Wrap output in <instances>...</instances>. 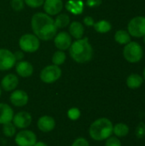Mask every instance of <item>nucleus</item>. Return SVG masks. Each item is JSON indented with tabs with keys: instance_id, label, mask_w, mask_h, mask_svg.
Listing matches in <instances>:
<instances>
[{
	"instance_id": "obj_1",
	"label": "nucleus",
	"mask_w": 145,
	"mask_h": 146,
	"mask_svg": "<svg viewBox=\"0 0 145 146\" xmlns=\"http://www.w3.org/2000/svg\"><path fill=\"white\" fill-rule=\"evenodd\" d=\"M31 26L33 34L44 41L52 39L57 32L54 20L46 13L38 12L33 15L31 20Z\"/></svg>"
},
{
	"instance_id": "obj_2",
	"label": "nucleus",
	"mask_w": 145,
	"mask_h": 146,
	"mask_svg": "<svg viewBox=\"0 0 145 146\" xmlns=\"http://www.w3.org/2000/svg\"><path fill=\"white\" fill-rule=\"evenodd\" d=\"M69 54L72 59L78 63L90 62L93 56V49L88 38H82L73 42L69 48Z\"/></svg>"
},
{
	"instance_id": "obj_3",
	"label": "nucleus",
	"mask_w": 145,
	"mask_h": 146,
	"mask_svg": "<svg viewBox=\"0 0 145 146\" xmlns=\"http://www.w3.org/2000/svg\"><path fill=\"white\" fill-rule=\"evenodd\" d=\"M113 123L106 117L94 121L89 127V135L95 141H103L113 134Z\"/></svg>"
},
{
	"instance_id": "obj_4",
	"label": "nucleus",
	"mask_w": 145,
	"mask_h": 146,
	"mask_svg": "<svg viewBox=\"0 0 145 146\" xmlns=\"http://www.w3.org/2000/svg\"><path fill=\"white\" fill-rule=\"evenodd\" d=\"M144 50L140 44L138 42L131 41L125 45L123 50L124 58L130 63H137L142 58Z\"/></svg>"
},
{
	"instance_id": "obj_5",
	"label": "nucleus",
	"mask_w": 145,
	"mask_h": 146,
	"mask_svg": "<svg viewBox=\"0 0 145 146\" xmlns=\"http://www.w3.org/2000/svg\"><path fill=\"white\" fill-rule=\"evenodd\" d=\"M19 46L24 52L32 53L40 47V39L32 33H26L19 39Z\"/></svg>"
},
{
	"instance_id": "obj_6",
	"label": "nucleus",
	"mask_w": 145,
	"mask_h": 146,
	"mask_svg": "<svg viewBox=\"0 0 145 146\" xmlns=\"http://www.w3.org/2000/svg\"><path fill=\"white\" fill-rule=\"evenodd\" d=\"M62 76V69L56 65H48L44 67L39 74V78L42 82L45 84H52L57 81Z\"/></svg>"
},
{
	"instance_id": "obj_7",
	"label": "nucleus",
	"mask_w": 145,
	"mask_h": 146,
	"mask_svg": "<svg viewBox=\"0 0 145 146\" xmlns=\"http://www.w3.org/2000/svg\"><path fill=\"white\" fill-rule=\"evenodd\" d=\"M127 32L134 38H142L145 35V17L136 16L127 25Z\"/></svg>"
},
{
	"instance_id": "obj_8",
	"label": "nucleus",
	"mask_w": 145,
	"mask_h": 146,
	"mask_svg": "<svg viewBox=\"0 0 145 146\" xmlns=\"http://www.w3.org/2000/svg\"><path fill=\"white\" fill-rule=\"evenodd\" d=\"M37 142V135L31 130L23 129L15 135V143L17 146H33Z\"/></svg>"
},
{
	"instance_id": "obj_9",
	"label": "nucleus",
	"mask_w": 145,
	"mask_h": 146,
	"mask_svg": "<svg viewBox=\"0 0 145 146\" xmlns=\"http://www.w3.org/2000/svg\"><path fill=\"white\" fill-rule=\"evenodd\" d=\"M32 117L29 112L26 111H19L14 115L12 123L15 127L20 130L26 129L32 124Z\"/></svg>"
},
{
	"instance_id": "obj_10",
	"label": "nucleus",
	"mask_w": 145,
	"mask_h": 146,
	"mask_svg": "<svg viewBox=\"0 0 145 146\" xmlns=\"http://www.w3.org/2000/svg\"><path fill=\"white\" fill-rule=\"evenodd\" d=\"M16 60L13 52L7 49H0V71H7L15 67Z\"/></svg>"
},
{
	"instance_id": "obj_11",
	"label": "nucleus",
	"mask_w": 145,
	"mask_h": 146,
	"mask_svg": "<svg viewBox=\"0 0 145 146\" xmlns=\"http://www.w3.org/2000/svg\"><path fill=\"white\" fill-rule=\"evenodd\" d=\"M9 101L13 106L18 108L24 107L28 104L29 97L23 90H14L9 96Z\"/></svg>"
},
{
	"instance_id": "obj_12",
	"label": "nucleus",
	"mask_w": 145,
	"mask_h": 146,
	"mask_svg": "<svg viewBox=\"0 0 145 146\" xmlns=\"http://www.w3.org/2000/svg\"><path fill=\"white\" fill-rule=\"evenodd\" d=\"M54 44L59 50H66L72 44V37L67 32H60L54 37Z\"/></svg>"
},
{
	"instance_id": "obj_13",
	"label": "nucleus",
	"mask_w": 145,
	"mask_h": 146,
	"mask_svg": "<svg viewBox=\"0 0 145 146\" xmlns=\"http://www.w3.org/2000/svg\"><path fill=\"white\" fill-rule=\"evenodd\" d=\"M37 127L42 133H50L56 127V120L50 115H42L37 121Z\"/></svg>"
},
{
	"instance_id": "obj_14",
	"label": "nucleus",
	"mask_w": 145,
	"mask_h": 146,
	"mask_svg": "<svg viewBox=\"0 0 145 146\" xmlns=\"http://www.w3.org/2000/svg\"><path fill=\"white\" fill-rule=\"evenodd\" d=\"M44 9L49 15H57L64 7L62 0H44Z\"/></svg>"
},
{
	"instance_id": "obj_15",
	"label": "nucleus",
	"mask_w": 145,
	"mask_h": 146,
	"mask_svg": "<svg viewBox=\"0 0 145 146\" xmlns=\"http://www.w3.org/2000/svg\"><path fill=\"white\" fill-rule=\"evenodd\" d=\"M19 84L18 77L14 74H6L1 80V87L5 92H13Z\"/></svg>"
},
{
	"instance_id": "obj_16",
	"label": "nucleus",
	"mask_w": 145,
	"mask_h": 146,
	"mask_svg": "<svg viewBox=\"0 0 145 146\" xmlns=\"http://www.w3.org/2000/svg\"><path fill=\"white\" fill-rule=\"evenodd\" d=\"M15 71L22 78H28L33 74V66L27 61H19L15 63Z\"/></svg>"
},
{
	"instance_id": "obj_17",
	"label": "nucleus",
	"mask_w": 145,
	"mask_h": 146,
	"mask_svg": "<svg viewBox=\"0 0 145 146\" xmlns=\"http://www.w3.org/2000/svg\"><path fill=\"white\" fill-rule=\"evenodd\" d=\"M14 110L5 103H0V125L11 122L14 117Z\"/></svg>"
},
{
	"instance_id": "obj_18",
	"label": "nucleus",
	"mask_w": 145,
	"mask_h": 146,
	"mask_svg": "<svg viewBox=\"0 0 145 146\" xmlns=\"http://www.w3.org/2000/svg\"><path fill=\"white\" fill-rule=\"evenodd\" d=\"M84 2L82 0H68L66 3V9L73 15H79L84 11Z\"/></svg>"
},
{
	"instance_id": "obj_19",
	"label": "nucleus",
	"mask_w": 145,
	"mask_h": 146,
	"mask_svg": "<svg viewBox=\"0 0 145 146\" xmlns=\"http://www.w3.org/2000/svg\"><path fill=\"white\" fill-rule=\"evenodd\" d=\"M85 33L84 26L79 21H73L69 24V34L75 39H80L83 38Z\"/></svg>"
},
{
	"instance_id": "obj_20",
	"label": "nucleus",
	"mask_w": 145,
	"mask_h": 146,
	"mask_svg": "<svg viewBox=\"0 0 145 146\" xmlns=\"http://www.w3.org/2000/svg\"><path fill=\"white\" fill-rule=\"evenodd\" d=\"M144 82V78L138 74H132L126 79V86L130 89H138L139 88Z\"/></svg>"
},
{
	"instance_id": "obj_21",
	"label": "nucleus",
	"mask_w": 145,
	"mask_h": 146,
	"mask_svg": "<svg viewBox=\"0 0 145 146\" xmlns=\"http://www.w3.org/2000/svg\"><path fill=\"white\" fill-rule=\"evenodd\" d=\"M131 35L129 34V33L126 30H118L115 34V40L116 41V43L120 44H127L129 42H131Z\"/></svg>"
},
{
	"instance_id": "obj_22",
	"label": "nucleus",
	"mask_w": 145,
	"mask_h": 146,
	"mask_svg": "<svg viewBox=\"0 0 145 146\" xmlns=\"http://www.w3.org/2000/svg\"><path fill=\"white\" fill-rule=\"evenodd\" d=\"M93 27L95 31H97L99 33H106L111 30L112 25L107 20H100L97 22H95V24L93 25Z\"/></svg>"
},
{
	"instance_id": "obj_23",
	"label": "nucleus",
	"mask_w": 145,
	"mask_h": 146,
	"mask_svg": "<svg viewBox=\"0 0 145 146\" xmlns=\"http://www.w3.org/2000/svg\"><path fill=\"white\" fill-rule=\"evenodd\" d=\"M113 133L117 138L126 137L129 133V127L125 123H117L113 127Z\"/></svg>"
},
{
	"instance_id": "obj_24",
	"label": "nucleus",
	"mask_w": 145,
	"mask_h": 146,
	"mask_svg": "<svg viewBox=\"0 0 145 146\" xmlns=\"http://www.w3.org/2000/svg\"><path fill=\"white\" fill-rule=\"evenodd\" d=\"M56 27L58 28H64L67 27L70 24V17L67 14H58L54 20Z\"/></svg>"
},
{
	"instance_id": "obj_25",
	"label": "nucleus",
	"mask_w": 145,
	"mask_h": 146,
	"mask_svg": "<svg viewBox=\"0 0 145 146\" xmlns=\"http://www.w3.org/2000/svg\"><path fill=\"white\" fill-rule=\"evenodd\" d=\"M2 131H3V135L7 138H12L16 134V127L12 123V121L6 123V124H3Z\"/></svg>"
},
{
	"instance_id": "obj_26",
	"label": "nucleus",
	"mask_w": 145,
	"mask_h": 146,
	"mask_svg": "<svg viewBox=\"0 0 145 146\" xmlns=\"http://www.w3.org/2000/svg\"><path fill=\"white\" fill-rule=\"evenodd\" d=\"M66 58H67V56L63 50H57L52 56V62L54 65L60 66L65 62Z\"/></svg>"
},
{
	"instance_id": "obj_27",
	"label": "nucleus",
	"mask_w": 145,
	"mask_h": 146,
	"mask_svg": "<svg viewBox=\"0 0 145 146\" xmlns=\"http://www.w3.org/2000/svg\"><path fill=\"white\" fill-rule=\"evenodd\" d=\"M67 115L71 121H77L81 116V112L78 108H71L68 110Z\"/></svg>"
},
{
	"instance_id": "obj_28",
	"label": "nucleus",
	"mask_w": 145,
	"mask_h": 146,
	"mask_svg": "<svg viewBox=\"0 0 145 146\" xmlns=\"http://www.w3.org/2000/svg\"><path fill=\"white\" fill-rule=\"evenodd\" d=\"M10 5L12 9L15 11H21V9H24V0H11Z\"/></svg>"
},
{
	"instance_id": "obj_29",
	"label": "nucleus",
	"mask_w": 145,
	"mask_h": 146,
	"mask_svg": "<svg viewBox=\"0 0 145 146\" xmlns=\"http://www.w3.org/2000/svg\"><path fill=\"white\" fill-rule=\"evenodd\" d=\"M24 3L28 7L32 8V9H36V8L41 7L44 4V0H24Z\"/></svg>"
},
{
	"instance_id": "obj_30",
	"label": "nucleus",
	"mask_w": 145,
	"mask_h": 146,
	"mask_svg": "<svg viewBox=\"0 0 145 146\" xmlns=\"http://www.w3.org/2000/svg\"><path fill=\"white\" fill-rule=\"evenodd\" d=\"M136 136L138 139H143L145 137V123L140 122L136 128Z\"/></svg>"
},
{
	"instance_id": "obj_31",
	"label": "nucleus",
	"mask_w": 145,
	"mask_h": 146,
	"mask_svg": "<svg viewBox=\"0 0 145 146\" xmlns=\"http://www.w3.org/2000/svg\"><path fill=\"white\" fill-rule=\"evenodd\" d=\"M104 146H121V142L117 137L110 136L109 139H106Z\"/></svg>"
},
{
	"instance_id": "obj_32",
	"label": "nucleus",
	"mask_w": 145,
	"mask_h": 146,
	"mask_svg": "<svg viewBox=\"0 0 145 146\" xmlns=\"http://www.w3.org/2000/svg\"><path fill=\"white\" fill-rule=\"evenodd\" d=\"M71 146H90V143L86 139L83 137H79V138H77L73 142Z\"/></svg>"
},
{
	"instance_id": "obj_33",
	"label": "nucleus",
	"mask_w": 145,
	"mask_h": 146,
	"mask_svg": "<svg viewBox=\"0 0 145 146\" xmlns=\"http://www.w3.org/2000/svg\"><path fill=\"white\" fill-rule=\"evenodd\" d=\"M102 3V0H86V5L90 8L98 7Z\"/></svg>"
},
{
	"instance_id": "obj_34",
	"label": "nucleus",
	"mask_w": 145,
	"mask_h": 146,
	"mask_svg": "<svg viewBox=\"0 0 145 146\" xmlns=\"http://www.w3.org/2000/svg\"><path fill=\"white\" fill-rule=\"evenodd\" d=\"M83 22H84V24H85V26H87V27H93V25L95 24L94 19H93L91 16H89V15H87V16H85V17L84 18Z\"/></svg>"
},
{
	"instance_id": "obj_35",
	"label": "nucleus",
	"mask_w": 145,
	"mask_h": 146,
	"mask_svg": "<svg viewBox=\"0 0 145 146\" xmlns=\"http://www.w3.org/2000/svg\"><path fill=\"white\" fill-rule=\"evenodd\" d=\"M14 55H15V60H16V62L18 61H21V59L24 57V54H23V52L22 51H16L15 53H14Z\"/></svg>"
},
{
	"instance_id": "obj_36",
	"label": "nucleus",
	"mask_w": 145,
	"mask_h": 146,
	"mask_svg": "<svg viewBox=\"0 0 145 146\" xmlns=\"http://www.w3.org/2000/svg\"><path fill=\"white\" fill-rule=\"evenodd\" d=\"M33 146H49L46 143L43 142V141H37L36 144Z\"/></svg>"
},
{
	"instance_id": "obj_37",
	"label": "nucleus",
	"mask_w": 145,
	"mask_h": 146,
	"mask_svg": "<svg viewBox=\"0 0 145 146\" xmlns=\"http://www.w3.org/2000/svg\"><path fill=\"white\" fill-rule=\"evenodd\" d=\"M144 80H145V68L144 70Z\"/></svg>"
},
{
	"instance_id": "obj_38",
	"label": "nucleus",
	"mask_w": 145,
	"mask_h": 146,
	"mask_svg": "<svg viewBox=\"0 0 145 146\" xmlns=\"http://www.w3.org/2000/svg\"><path fill=\"white\" fill-rule=\"evenodd\" d=\"M1 95H2V89H1V86H0V97H1Z\"/></svg>"
},
{
	"instance_id": "obj_39",
	"label": "nucleus",
	"mask_w": 145,
	"mask_h": 146,
	"mask_svg": "<svg viewBox=\"0 0 145 146\" xmlns=\"http://www.w3.org/2000/svg\"><path fill=\"white\" fill-rule=\"evenodd\" d=\"M143 38H144V44H145V35L143 37Z\"/></svg>"
},
{
	"instance_id": "obj_40",
	"label": "nucleus",
	"mask_w": 145,
	"mask_h": 146,
	"mask_svg": "<svg viewBox=\"0 0 145 146\" xmlns=\"http://www.w3.org/2000/svg\"><path fill=\"white\" fill-rule=\"evenodd\" d=\"M3 146H5V145H3Z\"/></svg>"
}]
</instances>
